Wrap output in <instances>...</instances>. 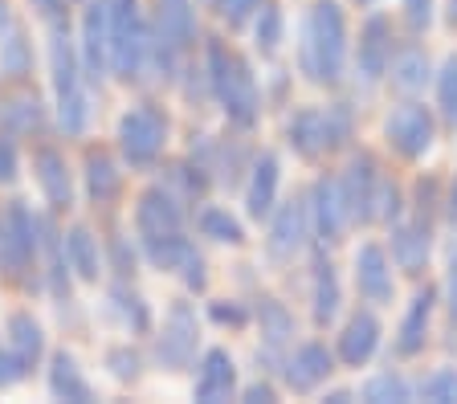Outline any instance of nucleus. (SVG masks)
<instances>
[{
  "label": "nucleus",
  "instance_id": "f257e3e1",
  "mask_svg": "<svg viewBox=\"0 0 457 404\" xmlns=\"http://www.w3.org/2000/svg\"><path fill=\"white\" fill-rule=\"evenodd\" d=\"M298 66L314 87H339L347 70V21L339 0H314L303 17Z\"/></svg>",
  "mask_w": 457,
  "mask_h": 404
},
{
  "label": "nucleus",
  "instance_id": "f03ea898",
  "mask_svg": "<svg viewBox=\"0 0 457 404\" xmlns=\"http://www.w3.org/2000/svg\"><path fill=\"white\" fill-rule=\"evenodd\" d=\"M204 78H209V90L220 103V111L228 115V123H237L241 131H249L257 123V115H262V95H257L249 62L237 58L225 41L212 37L204 45Z\"/></svg>",
  "mask_w": 457,
  "mask_h": 404
},
{
  "label": "nucleus",
  "instance_id": "7ed1b4c3",
  "mask_svg": "<svg viewBox=\"0 0 457 404\" xmlns=\"http://www.w3.org/2000/svg\"><path fill=\"white\" fill-rule=\"evenodd\" d=\"M106 45H111V74L123 82H139L147 74V45L152 29L143 25L139 0H106Z\"/></svg>",
  "mask_w": 457,
  "mask_h": 404
},
{
  "label": "nucleus",
  "instance_id": "20e7f679",
  "mask_svg": "<svg viewBox=\"0 0 457 404\" xmlns=\"http://www.w3.org/2000/svg\"><path fill=\"white\" fill-rule=\"evenodd\" d=\"M168 144V115L155 103H143L119 119V152L131 168H152Z\"/></svg>",
  "mask_w": 457,
  "mask_h": 404
},
{
  "label": "nucleus",
  "instance_id": "39448f33",
  "mask_svg": "<svg viewBox=\"0 0 457 404\" xmlns=\"http://www.w3.org/2000/svg\"><path fill=\"white\" fill-rule=\"evenodd\" d=\"M196 343H200V323L192 302H171L168 318H163V331L155 335V359L168 372H180L196 359Z\"/></svg>",
  "mask_w": 457,
  "mask_h": 404
},
{
  "label": "nucleus",
  "instance_id": "423d86ee",
  "mask_svg": "<svg viewBox=\"0 0 457 404\" xmlns=\"http://www.w3.org/2000/svg\"><path fill=\"white\" fill-rule=\"evenodd\" d=\"M380 164L371 160L368 152L352 155L347 160V168H343L339 176V193H343V204H347V217H352L355 225H368L376 221V196H380Z\"/></svg>",
  "mask_w": 457,
  "mask_h": 404
},
{
  "label": "nucleus",
  "instance_id": "0eeeda50",
  "mask_svg": "<svg viewBox=\"0 0 457 404\" xmlns=\"http://www.w3.org/2000/svg\"><path fill=\"white\" fill-rule=\"evenodd\" d=\"M384 139H388V147L396 155H404V160H420V155L433 147V139H437V123H433V115H428V106L400 103L388 115V123H384Z\"/></svg>",
  "mask_w": 457,
  "mask_h": 404
},
{
  "label": "nucleus",
  "instance_id": "6e6552de",
  "mask_svg": "<svg viewBox=\"0 0 457 404\" xmlns=\"http://www.w3.org/2000/svg\"><path fill=\"white\" fill-rule=\"evenodd\" d=\"M37 250H41V221L33 217V209L25 201H12L4 209V258H0V266L9 274H25V269H33Z\"/></svg>",
  "mask_w": 457,
  "mask_h": 404
},
{
  "label": "nucleus",
  "instance_id": "1a4fd4ad",
  "mask_svg": "<svg viewBox=\"0 0 457 404\" xmlns=\"http://www.w3.org/2000/svg\"><path fill=\"white\" fill-rule=\"evenodd\" d=\"M306 212H311V237L319 241V245H335V241H343L347 225H352L335 176H319V180H314L311 201H306Z\"/></svg>",
  "mask_w": 457,
  "mask_h": 404
},
{
  "label": "nucleus",
  "instance_id": "9d476101",
  "mask_svg": "<svg viewBox=\"0 0 457 404\" xmlns=\"http://www.w3.org/2000/svg\"><path fill=\"white\" fill-rule=\"evenodd\" d=\"M306 237H311V212L306 201H286L270 212V237H266V253L274 261H295L303 253Z\"/></svg>",
  "mask_w": 457,
  "mask_h": 404
},
{
  "label": "nucleus",
  "instance_id": "9b49d317",
  "mask_svg": "<svg viewBox=\"0 0 457 404\" xmlns=\"http://www.w3.org/2000/svg\"><path fill=\"white\" fill-rule=\"evenodd\" d=\"M392 66V21L384 12H371L360 29V45H355V70L368 87H376Z\"/></svg>",
  "mask_w": 457,
  "mask_h": 404
},
{
  "label": "nucleus",
  "instance_id": "f8f14e48",
  "mask_svg": "<svg viewBox=\"0 0 457 404\" xmlns=\"http://www.w3.org/2000/svg\"><path fill=\"white\" fill-rule=\"evenodd\" d=\"M355 290H360V299L371 302V307H388L392 294H396L392 261L376 241H363L360 250H355Z\"/></svg>",
  "mask_w": 457,
  "mask_h": 404
},
{
  "label": "nucleus",
  "instance_id": "ddd939ff",
  "mask_svg": "<svg viewBox=\"0 0 457 404\" xmlns=\"http://www.w3.org/2000/svg\"><path fill=\"white\" fill-rule=\"evenodd\" d=\"M82 74L103 82L111 74V45H106V0H90L82 12Z\"/></svg>",
  "mask_w": 457,
  "mask_h": 404
},
{
  "label": "nucleus",
  "instance_id": "4468645a",
  "mask_svg": "<svg viewBox=\"0 0 457 404\" xmlns=\"http://www.w3.org/2000/svg\"><path fill=\"white\" fill-rule=\"evenodd\" d=\"M184 225V204L176 201V193H168L163 184L147 188L135 204V229L139 237H155V233H176Z\"/></svg>",
  "mask_w": 457,
  "mask_h": 404
},
{
  "label": "nucleus",
  "instance_id": "2eb2a0df",
  "mask_svg": "<svg viewBox=\"0 0 457 404\" xmlns=\"http://www.w3.org/2000/svg\"><path fill=\"white\" fill-rule=\"evenodd\" d=\"M331 372H335V356L323 343H303L295 356L282 364V380L290 392H314L319 384H327Z\"/></svg>",
  "mask_w": 457,
  "mask_h": 404
},
{
  "label": "nucleus",
  "instance_id": "dca6fc26",
  "mask_svg": "<svg viewBox=\"0 0 457 404\" xmlns=\"http://www.w3.org/2000/svg\"><path fill=\"white\" fill-rule=\"evenodd\" d=\"M233 388H237V367H233V356H228L225 347H209L204 359H200L192 396H196L200 404H220V400L233 396Z\"/></svg>",
  "mask_w": 457,
  "mask_h": 404
},
{
  "label": "nucleus",
  "instance_id": "f3484780",
  "mask_svg": "<svg viewBox=\"0 0 457 404\" xmlns=\"http://www.w3.org/2000/svg\"><path fill=\"white\" fill-rule=\"evenodd\" d=\"M54 33H49V70H54V95L57 103L82 90V62H78V49L70 41V29L62 21H49Z\"/></svg>",
  "mask_w": 457,
  "mask_h": 404
},
{
  "label": "nucleus",
  "instance_id": "a211bd4d",
  "mask_svg": "<svg viewBox=\"0 0 457 404\" xmlns=\"http://www.w3.org/2000/svg\"><path fill=\"white\" fill-rule=\"evenodd\" d=\"M278 180H282V164H278V155L274 152L253 155V164H249V184H245V212L253 217V221H262V217L274 212Z\"/></svg>",
  "mask_w": 457,
  "mask_h": 404
},
{
  "label": "nucleus",
  "instance_id": "6ab92c4d",
  "mask_svg": "<svg viewBox=\"0 0 457 404\" xmlns=\"http://www.w3.org/2000/svg\"><path fill=\"white\" fill-rule=\"evenodd\" d=\"M380 347V318L371 310H355L339 331V359L347 367H363Z\"/></svg>",
  "mask_w": 457,
  "mask_h": 404
},
{
  "label": "nucleus",
  "instance_id": "aec40b11",
  "mask_svg": "<svg viewBox=\"0 0 457 404\" xmlns=\"http://www.w3.org/2000/svg\"><path fill=\"white\" fill-rule=\"evenodd\" d=\"M152 33L163 45L176 49V54L192 49V41H196V9H192V0H160Z\"/></svg>",
  "mask_w": 457,
  "mask_h": 404
},
{
  "label": "nucleus",
  "instance_id": "412c9836",
  "mask_svg": "<svg viewBox=\"0 0 457 404\" xmlns=\"http://www.w3.org/2000/svg\"><path fill=\"white\" fill-rule=\"evenodd\" d=\"M433 253V237H428L425 221H396L392 225V261L404 274H420Z\"/></svg>",
  "mask_w": 457,
  "mask_h": 404
},
{
  "label": "nucleus",
  "instance_id": "4be33fe9",
  "mask_svg": "<svg viewBox=\"0 0 457 404\" xmlns=\"http://www.w3.org/2000/svg\"><path fill=\"white\" fill-rule=\"evenodd\" d=\"M433 302H437V294L433 290H417L409 302V310H404V318H400V331H396V351L404 359L409 356H420L425 351V339H428V318H433Z\"/></svg>",
  "mask_w": 457,
  "mask_h": 404
},
{
  "label": "nucleus",
  "instance_id": "5701e85b",
  "mask_svg": "<svg viewBox=\"0 0 457 404\" xmlns=\"http://www.w3.org/2000/svg\"><path fill=\"white\" fill-rule=\"evenodd\" d=\"M33 168H37V180H41V193H46V201L54 204L57 212L70 209V204H74V184H70L66 155L54 152V147H41L37 160H33Z\"/></svg>",
  "mask_w": 457,
  "mask_h": 404
},
{
  "label": "nucleus",
  "instance_id": "b1692460",
  "mask_svg": "<svg viewBox=\"0 0 457 404\" xmlns=\"http://www.w3.org/2000/svg\"><path fill=\"white\" fill-rule=\"evenodd\" d=\"M41 351H46V335H41V323H37L33 315H25V310H17V315L9 318V356H12V364L21 367V375L37 367Z\"/></svg>",
  "mask_w": 457,
  "mask_h": 404
},
{
  "label": "nucleus",
  "instance_id": "393cba45",
  "mask_svg": "<svg viewBox=\"0 0 457 404\" xmlns=\"http://www.w3.org/2000/svg\"><path fill=\"white\" fill-rule=\"evenodd\" d=\"M286 135H290V147H295L303 160H319V155L327 152V111L303 106V111L290 119Z\"/></svg>",
  "mask_w": 457,
  "mask_h": 404
},
{
  "label": "nucleus",
  "instance_id": "a878e982",
  "mask_svg": "<svg viewBox=\"0 0 457 404\" xmlns=\"http://www.w3.org/2000/svg\"><path fill=\"white\" fill-rule=\"evenodd\" d=\"M339 302H343V290H339V274L327 258H314V274H311V310H314V323L327 327L335 323L339 315Z\"/></svg>",
  "mask_w": 457,
  "mask_h": 404
},
{
  "label": "nucleus",
  "instance_id": "bb28decb",
  "mask_svg": "<svg viewBox=\"0 0 457 404\" xmlns=\"http://www.w3.org/2000/svg\"><path fill=\"white\" fill-rule=\"evenodd\" d=\"M49 392H54L57 400H70V404L95 400V388L86 384L82 367H78V359L70 356V351H57V356L49 359Z\"/></svg>",
  "mask_w": 457,
  "mask_h": 404
},
{
  "label": "nucleus",
  "instance_id": "cd10ccee",
  "mask_svg": "<svg viewBox=\"0 0 457 404\" xmlns=\"http://www.w3.org/2000/svg\"><path fill=\"white\" fill-rule=\"evenodd\" d=\"M41 250H46V282L49 294L57 302H70V258H66V237L54 229V221H41Z\"/></svg>",
  "mask_w": 457,
  "mask_h": 404
},
{
  "label": "nucleus",
  "instance_id": "c85d7f7f",
  "mask_svg": "<svg viewBox=\"0 0 457 404\" xmlns=\"http://www.w3.org/2000/svg\"><path fill=\"white\" fill-rule=\"evenodd\" d=\"M66 258H70V269L82 282H98V274H103V250H98V237L86 225H74L66 233Z\"/></svg>",
  "mask_w": 457,
  "mask_h": 404
},
{
  "label": "nucleus",
  "instance_id": "c756f323",
  "mask_svg": "<svg viewBox=\"0 0 457 404\" xmlns=\"http://www.w3.org/2000/svg\"><path fill=\"white\" fill-rule=\"evenodd\" d=\"M123 188V172L114 168V160L106 152H90L86 155V193L95 204H111Z\"/></svg>",
  "mask_w": 457,
  "mask_h": 404
},
{
  "label": "nucleus",
  "instance_id": "7c9ffc66",
  "mask_svg": "<svg viewBox=\"0 0 457 404\" xmlns=\"http://www.w3.org/2000/svg\"><path fill=\"white\" fill-rule=\"evenodd\" d=\"M257 327H262L266 351H282V347L295 339V315L278 299H257Z\"/></svg>",
  "mask_w": 457,
  "mask_h": 404
},
{
  "label": "nucleus",
  "instance_id": "2f4dec72",
  "mask_svg": "<svg viewBox=\"0 0 457 404\" xmlns=\"http://www.w3.org/2000/svg\"><path fill=\"white\" fill-rule=\"evenodd\" d=\"M392 87L404 95H417L428 82V54L420 45H404L400 54H392Z\"/></svg>",
  "mask_w": 457,
  "mask_h": 404
},
{
  "label": "nucleus",
  "instance_id": "473e14b6",
  "mask_svg": "<svg viewBox=\"0 0 457 404\" xmlns=\"http://www.w3.org/2000/svg\"><path fill=\"white\" fill-rule=\"evenodd\" d=\"M33 70V49H29V37L21 25H4V37H0V74L9 82H21Z\"/></svg>",
  "mask_w": 457,
  "mask_h": 404
},
{
  "label": "nucleus",
  "instance_id": "72a5a7b5",
  "mask_svg": "<svg viewBox=\"0 0 457 404\" xmlns=\"http://www.w3.org/2000/svg\"><path fill=\"white\" fill-rule=\"evenodd\" d=\"M143 253L155 269H180L184 261L192 258V241L184 237L180 229L176 233H155V237H143Z\"/></svg>",
  "mask_w": 457,
  "mask_h": 404
},
{
  "label": "nucleus",
  "instance_id": "f704fd0d",
  "mask_svg": "<svg viewBox=\"0 0 457 404\" xmlns=\"http://www.w3.org/2000/svg\"><path fill=\"white\" fill-rule=\"evenodd\" d=\"M111 310L119 315V323H123L127 331H135V335H143V331L152 327V310H147V302H143L135 290H127L123 282L111 286Z\"/></svg>",
  "mask_w": 457,
  "mask_h": 404
},
{
  "label": "nucleus",
  "instance_id": "c9c22d12",
  "mask_svg": "<svg viewBox=\"0 0 457 404\" xmlns=\"http://www.w3.org/2000/svg\"><path fill=\"white\" fill-rule=\"evenodd\" d=\"M200 233L212 241H220V245H241L245 241V229H241V221L233 217L228 209H217V204H209V209H200Z\"/></svg>",
  "mask_w": 457,
  "mask_h": 404
},
{
  "label": "nucleus",
  "instance_id": "e433bc0d",
  "mask_svg": "<svg viewBox=\"0 0 457 404\" xmlns=\"http://www.w3.org/2000/svg\"><path fill=\"white\" fill-rule=\"evenodd\" d=\"M360 396L371 404H404V400H412V384L400 372H380L363 384Z\"/></svg>",
  "mask_w": 457,
  "mask_h": 404
},
{
  "label": "nucleus",
  "instance_id": "4c0bfd02",
  "mask_svg": "<svg viewBox=\"0 0 457 404\" xmlns=\"http://www.w3.org/2000/svg\"><path fill=\"white\" fill-rule=\"evenodd\" d=\"M253 45L262 49V54H274V49L282 45V9H278L274 0H266V4H257Z\"/></svg>",
  "mask_w": 457,
  "mask_h": 404
},
{
  "label": "nucleus",
  "instance_id": "58836bf2",
  "mask_svg": "<svg viewBox=\"0 0 457 404\" xmlns=\"http://www.w3.org/2000/svg\"><path fill=\"white\" fill-rule=\"evenodd\" d=\"M437 115L441 123L457 131V54H449L437 74Z\"/></svg>",
  "mask_w": 457,
  "mask_h": 404
},
{
  "label": "nucleus",
  "instance_id": "ea45409f",
  "mask_svg": "<svg viewBox=\"0 0 457 404\" xmlns=\"http://www.w3.org/2000/svg\"><path fill=\"white\" fill-rule=\"evenodd\" d=\"M86 123H90V98H86V90H78V95L57 103V127L66 135H82Z\"/></svg>",
  "mask_w": 457,
  "mask_h": 404
},
{
  "label": "nucleus",
  "instance_id": "a19ab883",
  "mask_svg": "<svg viewBox=\"0 0 457 404\" xmlns=\"http://www.w3.org/2000/svg\"><path fill=\"white\" fill-rule=\"evenodd\" d=\"M4 123L12 131H41V103L37 98H12L4 106Z\"/></svg>",
  "mask_w": 457,
  "mask_h": 404
},
{
  "label": "nucleus",
  "instance_id": "79ce46f5",
  "mask_svg": "<svg viewBox=\"0 0 457 404\" xmlns=\"http://www.w3.org/2000/svg\"><path fill=\"white\" fill-rule=\"evenodd\" d=\"M420 396L433 404H453L457 400V367H437V372L420 384Z\"/></svg>",
  "mask_w": 457,
  "mask_h": 404
},
{
  "label": "nucleus",
  "instance_id": "37998d69",
  "mask_svg": "<svg viewBox=\"0 0 457 404\" xmlns=\"http://www.w3.org/2000/svg\"><path fill=\"white\" fill-rule=\"evenodd\" d=\"M352 139V111L347 106H327V152H339Z\"/></svg>",
  "mask_w": 457,
  "mask_h": 404
},
{
  "label": "nucleus",
  "instance_id": "c03bdc74",
  "mask_svg": "<svg viewBox=\"0 0 457 404\" xmlns=\"http://www.w3.org/2000/svg\"><path fill=\"white\" fill-rule=\"evenodd\" d=\"M139 351H135V347H111V351H106V367H111V375L114 380H135V375H139Z\"/></svg>",
  "mask_w": 457,
  "mask_h": 404
},
{
  "label": "nucleus",
  "instance_id": "a18cd8bd",
  "mask_svg": "<svg viewBox=\"0 0 457 404\" xmlns=\"http://www.w3.org/2000/svg\"><path fill=\"white\" fill-rule=\"evenodd\" d=\"M376 221H384V225L400 221V188L388 180L380 184V196H376Z\"/></svg>",
  "mask_w": 457,
  "mask_h": 404
},
{
  "label": "nucleus",
  "instance_id": "49530a36",
  "mask_svg": "<svg viewBox=\"0 0 457 404\" xmlns=\"http://www.w3.org/2000/svg\"><path fill=\"white\" fill-rule=\"evenodd\" d=\"M257 4H262V0H217V9H220V17L228 21V29H241L257 12Z\"/></svg>",
  "mask_w": 457,
  "mask_h": 404
},
{
  "label": "nucleus",
  "instance_id": "de8ad7c7",
  "mask_svg": "<svg viewBox=\"0 0 457 404\" xmlns=\"http://www.w3.org/2000/svg\"><path fill=\"white\" fill-rule=\"evenodd\" d=\"M404 21L412 33H425L433 25V0H404Z\"/></svg>",
  "mask_w": 457,
  "mask_h": 404
},
{
  "label": "nucleus",
  "instance_id": "09e8293b",
  "mask_svg": "<svg viewBox=\"0 0 457 404\" xmlns=\"http://www.w3.org/2000/svg\"><path fill=\"white\" fill-rule=\"evenodd\" d=\"M209 315L217 318V323H228V327H245V318H249L241 302H212Z\"/></svg>",
  "mask_w": 457,
  "mask_h": 404
},
{
  "label": "nucleus",
  "instance_id": "8fccbe9b",
  "mask_svg": "<svg viewBox=\"0 0 457 404\" xmlns=\"http://www.w3.org/2000/svg\"><path fill=\"white\" fill-rule=\"evenodd\" d=\"M17 180V147H12L9 135H0V184Z\"/></svg>",
  "mask_w": 457,
  "mask_h": 404
},
{
  "label": "nucleus",
  "instance_id": "3c124183",
  "mask_svg": "<svg viewBox=\"0 0 457 404\" xmlns=\"http://www.w3.org/2000/svg\"><path fill=\"white\" fill-rule=\"evenodd\" d=\"M184 282H188V290H204V258H200L196 250H192V258L180 266Z\"/></svg>",
  "mask_w": 457,
  "mask_h": 404
},
{
  "label": "nucleus",
  "instance_id": "603ef678",
  "mask_svg": "<svg viewBox=\"0 0 457 404\" xmlns=\"http://www.w3.org/2000/svg\"><path fill=\"white\" fill-rule=\"evenodd\" d=\"M17 380H21V367L12 364V356H9V351H4V347H0V388L17 384Z\"/></svg>",
  "mask_w": 457,
  "mask_h": 404
},
{
  "label": "nucleus",
  "instance_id": "864d4df0",
  "mask_svg": "<svg viewBox=\"0 0 457 404\" xmlns=\"http://www.w3.org/2000/svg\"><path fill=\"white\" fill-rule=\"evenodd\" d=\"M445 302H449V315L457 318V258L449 266V278H445Z\"/></svg>",
  "mask_w": 457,
  "mask_h": 404
},
{
  "label": "nucleus",
  "instance_id": "5fc2aeb1",
  "mask_svg": "<svg viewBox=\"0 0 457 404\" xmlns=\"http://www.w3.org/2000/svg\"><path fill=\"white\" fill-rule=\"evenodd\" d=\"M33 9H37L46 21H57L62 17V9H66V0H33Z\"/></svg>",
  "mask_w": 457,
  "mask_h": 404
},
{
  "label": "nucleus",
  "instance_id": "6e6d98bb",
  "mask_svg": "<svg viewBox=\"0 0 457 404\" xmlns=\"http://www.w3.org/2000/svg\"><path fill=\"white\" fill-rule=\"evenodd\" d=\"M245 400L249 404H270V400H274V388H270V384H249L245 388Z\"/></svg>",
  "mask_w": 457,
  "mask_h": 404
},
{
  "label": "nucleus",
  "instance_id": "4d7b16f0",
  "mask_svg": "<svg viewBox=\"0 0 457 404\" xmlns=\"http://www.w3.org/2000/svg\"><path fill=\"white\" fill-rule=\"evenodd\" d=\"M449 221L457 225V184H453V193H449Z\"/></svg>",
  "mask_w": 457,
  "mask_h": 404
},
{
  "label": "nucleus",
  "instance_id": "13d9d810",
  "mask_svg": "<svg viewBox=\"0 0 457 404\" xmlns=\"http://www.w3.org/2000/svg\"><path fill=\"white\" fill-rule=\"evenodd\" d=\"M4 25H9V4L0 0V29H4Z\"/></svg>",
  "mask_w": 457,
  "mask_h": 404
},
{
  "label": "nucleus",
  "instance_id": "bf43d9fd",
  "mask_svg": "<svg viewBox=\"0 0 457 404\" xmlns=\"http://www.w3.org/2000/svg\"><path fill=\"white\" fill-rule=\"evenodd\" d=\"M0 258H4V212H0Z\"/></svg>",
  "mask_w": 457,
  "mask_h": 404
},
{
  "label": "nucleus",
  "instance_id": "052dcab7",
  "mask_svg": "<svg viewBox=\"0 0 457 404\" xmlns=\"http://www.w3.org/2000/svg\"><path fill=\"white\" fill-rule=\"evenodd\" d=\"M449 25H457V0H449Z\"/></svg>",
  "mask_w": 457,
  "mask_h": 404
},
{
  "label": "nucleus",
  "instance_id": "680f3d73",
  "mask_svg": "<svg viewBox=\"0 0 457 404\" xmlns=\"http://www.w3.org/2000/svg\"><path fill=\"white\" fill-rule=\"evenodd\" d=\"M204 4H217V0H204Z\"/></svg>",
  "mask_w": 457,
  "mask_h": 404
},
{
  "label": "nucleus",
  "instance_id": "e2e57ef3",
  "mask_svg": "<svg viewBox=\"0 0 457 404\" xmlns=\"http://www.w3.org/2000/svg\"><path fill=\"white\" fill-rule=\"evenodd\" d=\"M363 4H371V0H363Z\"/></svg>",
  "mask_w": 457,
  "mask_h": 404
}]
</instances>
